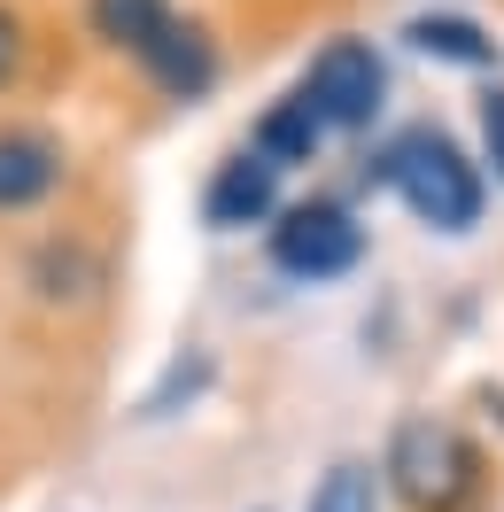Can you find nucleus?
Masks as SVG:
<instances>
[{"mask_svg": "<svg viewBox=\"0 0 504 512\" xmlns=\"http://www.w3.org/2000/svg\"><path fill=\"white\" fill-rule=\"evenodd\" d=\"M272 194H280V171L249 148V156L218 163V179H210V194H202V218L210 225H256L264 210H272Z\"/></svg>", "mask_w": 504, "mask_h": 512, "instance_id": "obj_6", "label": "nucleus"}, {"mask_svg": "<svg viewBox=\"0 0 504 512\" xmlns=\"http://www.w3.org/2000/svg\"><path fill=\"white\" fill-rule=\"evenodd\" d=\"M163 24H171V8H163V0H94V32L109 39V47L148 55V47L163 39Z\"/></svg>", "mask_w": 504, "mask_h": 512, "instance_id": "obj_10", "label": "nucleus"}, {"mask_svg": "<svg viewBox=\"0 0 504 512\" xmlns=\"http://www.w3.org/2000/svg\"><path fill=\"white\" fill-rule=\"evenodd\" d=\"M357 256H365V225L349 218L342 202H295L272 225V264L295 272V280H334Z\"/></svg>", "mask_w": 504, "mask_h": 512, "instance_id": "obj_4", "label": "nucleus"}, {"mask_svg": "<svg viewBox=\"0 0 504 512\" xmlns=\"http://www.w3.org/2000/svg\"><path fill=\"white\" fill-rule=\"evenodd\" d=\"M388 481L411 512H458L481 481V458L450 419H404L388 443Z\"/></svg>", "mask_w": 504, "mask_h": 512, "instance_id": "obj_2", "label": "nucleus"}, {"mask_svg": "<svg viewBox=\"0 0 504 512\" xmlns=\"http://www.w3.org/2000/svg\"><path fill=\"white\" fill-rule=\"evenodd\" d=\"M411 47L419 55H442V63H497V39L481 32V24H466V16H419L411 24Z\"/></svg>", "mask_w": 504, "mask_h": 512, "instance_id": "obj_9", "label": "nucleus"}, {"mask_svg": "<svg viewBox=\"0 0 504 512\" xmlns=\"http://www.w3.org/2000/svg\"><path fill=\"white\" fill-rule=\"evenodd\" d=\"M380 179L411 202V218L435 225V233H466L481 218V179H473V163L458 156V140H442L435 125L404 132L388 163H380Z\"/></svg>", "mask_w": 504, "mask_h": 512, "instance_id": "obj_1", "label": "nucleus"}, {"mask_svg": "<svg viewBox=\"0 0 504 512\" xmlns=\"http://www.w3.org/2000/svg\"><path fill=\"white\" fill-rule=\"evenodd\" d=\"M318 117H311V101L303 94H287L280 109H264V125H256V156L272 163V171H280V163H311V148H318Z\"/></svg>", "mask_w": 504, "mask_h": 512, "instance_id": "obj_8", "label": "nucleus"}, {"mask_svg": "<svg viewBox=\"0 0 504 512\" xmlns=\"http://www.w3.org/2000/svg\"><path fill=\"white\" fill-rule=\"evenodd\" d=\"M16 63H24V39H16V16L0 8V78H16Z\"/></svg>", "mask_w": 504, "mask_h": 512, "instance_id": "obj_13", "label": "nucleus"}, {"mask_svg": "<svg viewBox=\"0 0 504 512\" xmlns=\"http://www.w3.org/2000/svg\"><path fill=\"white\" fill-rule=\"evenodd\" d=\"M380 55L365 39H334V47H318V63L303 70V101H311V117L326 132H365L380 109Z\"/></svg>", "mask_w": 504, "mask_h": 512, "instance_id": "obj_3", "label": "nucleus"}, {"mask_svg": "<svg viewBox=\"0 0 504 512\" xmlns=\"http://www.w3.org/2000/svg\"><path fill=\"white\" fill-rule=\"evenodd\" d=\"M303 512H380V481H373V466H357V458H342L334 474L311 489V505Z\"/></svg>", "mask_w": 504, "mask_h": 512, "instance_id": "obj_11", "label": "nucleus"}, {"mask_svg": "<svg viewBox=\"0 0 504 512\" xmlns=\"http://www.w3.org/2000/svg\"><path fill=\"white\" fill-rule=\"evenodd\" d=\"M140 63L156 70V86H171V94H202V86L218 78V63H210V39L194 32V24H179V16L163 24V39L140 55Z\"/></svg>", "mask_w": 504, "mask_h": 512, "instance_id": "obj_7", "label": "nucleus"}, {"mask_svg": "<svg viewBox=\"0 0 504 512\" xmlns=\"http://www.w3.org/2000/svg\"><path fill=\"white\" fill-rule=\"evenodd\" d=\"M63 187V148L47 132H24L8 125L0 132V210H32L47 194Z\"/></svg>", "mask_w": 504, "mask_h": 512, "instance_id": "obj_5", "label": "nucleus"}, {"mask_svg": "<svg viewBox=\"0 0 504 512\" xmlns=\"http://www.w3.org/2000/svg\"><path fill=\"white\" fill-rule=\"evenodd\" d=\"M481 140H489V163H497V179H504V86L481 101Z\"/></svg>", "mask_w": 504, "mask_h": 512, "instance_id": "obj_12", "label": "nucleus"}]
</instances>
